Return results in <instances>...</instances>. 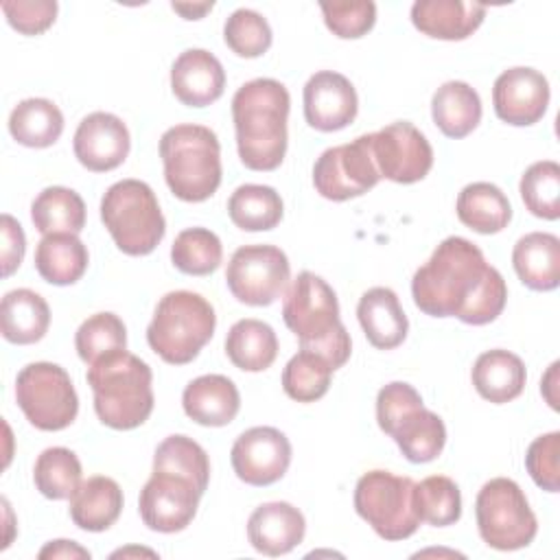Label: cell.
Here are the masks:
<instances>
[{
	"instance_id": "obj_6",
	"label": "cell",
	"mask_w": 560,
	"mask_h": 560,
	"mask_svg": "<svg viewBox=\"0 0 560 560\" xmlns=\"http://www.w3.org/2000/svg\"><path fill=\"white\" fill-rule=\"evenodd\" d=\"M217 315L212 304L195 291H168L147 326L149 348L171 365H186L212 339Z\"/></svg>"
},
{
	"instance_id": "obj_28",
	"label": "cell",
	"mask_w": 560,
	"mask_h": 560,
	"mask_svg": "<svg viewBox=\"0 0 560 560\" xmlns=\"http://www.w3.org/2000/svg\"><path fill=\"white\" fill-rule=\"evenodd\" d=\"M431 116L446 138H466L481 120V98L466 81H446L431 98Z\"/></svg>"
},
{
	"instance_id": "obj_51",
	"label": "cell",
	"mask_w": 560,
	"mask_h": 560,
	"mask_svg": "<svg viewBox=\"0 0 560 560\" xmlns=\"http://www.w3.org/2000/svg\"><path fill=\"white\" fill-rule=\"evenodd\" d=\"M173 11H177L184 20H199L203 18L214 4L212 2H201V4H190V2H173Z\"/></svg>"
},
{
	"instance_id": "obj_30",
	"label": "cell",
	"mask_w": 560,
	"mask_h": 560,
	"mask_svg": "<svg viewBox=\"0 0 560 560\" xmlns=\"http://www.w3.org/2000/svg\"><path fill=\"white\" fill-rule=\"evenodd\" d=\"M411 464L433 462L446 444V427L442 418L429 409L416 407L407 411L387 433Z\"/></svg>"
},
{
	"instance_id": "obj_15",
	"label": "cell",
	"mask_w": 560,
	"mask_h": 560,
	"mask_svg": "<svg viewBox=\"0 0 560 560\" xmlns=\"http://www.w3.org/2000/svg\"><path fill=\"white\" fill-rule=\"evenodd\" d=\"M230 462L241 481L271 486L289 470L291 442L276 427H252L234 440Z\"/></svg>"
},
{
	"instance_id": "obj_1",
	"label": "cell",
	"mask_w": 560,
	"mask_h": 560,
	"mask_svg": "<svg viewBox=\"0 0 560 560\" xmlns=\"http://www.w3.org/2000/svg\"><path fill=\"white\" fill-rule=\"evenodd\" d=\"M490 267L472 241L448 236L413 273V304L431 317H457L464 322Z\"/></svg>"
},
{
	"instance_id": "obj_40",
	"label": "cell",
	"mask_w": 560,
	"mask_h": 560,
	"mask_svg": "<svg viewBox=\"0 0 560 560\" xmlns=\"http://www.w3.org/2000/svg\"><path fill=\"white\" fill-rule=\"evenodd\" d=\"M173 265L186 276H208L223 260V245L208 228H186L171 245Z\"/></svg>"
},
{
	"instance_id": "obj_13",
	"label": "cell",
	"mask_w": 560,
	"mask_h": 560,
	"mask_svg": "<svg viewBox=\"0 0 560 560\" xmlns=\"http://www.w3.org/2000/svg\"><path fill=\"white\" fill-rule=\"evenodd\" d=\"M370 147L381 177L396 184H416L433 166V149L427 136L407 120H396L370 133Z\"/></svg>"
},
{
	"instance_id": "obj_33",
	"label": "cell",
	"mask_w": 560,
	"mask_h": 560,
	"mask_svg": "<svg viewBox=\"0 0 560 560\" xmlns=\"http://www.w3.org/2000/svg\"><path fill=\"white\" fill-rule=\"evenodd\" d=\"M31 221L44 236L79 234L85 225V203L72 188L48 186L33 199Z\"/></svg>"
},
{
	"instance_id": "obj_20",
	"label": "cell",
	"mask_w": 560,
	"mask_h": 560,
	"mask_svg": "<svg viewBox=\"0 0 560 560\" xmlns=\"http://www.w3.org/2000/svg\"><path fill=\"white\" fill-rule=\"evenodd\" d=\"M306 534L304 514L287 501L258 505L247 518V538L265 556H284L293 551Z\"/></svg>"
},
{
	"instance_id": "obj_12",
	"label": "cell",
	"mask_w": 560,
	"mask_h": 560,
	"mask_svg": "<svg viewBox=\"0 0 560 560\" xmlns=\"http://www.w3.org/2000/svg\"><path fill=\"white\" fill-rule=\"evenodd\" d=\"M381 179L376 168L370 133L352 142L326 149L313 166L315 190L330 201H346L365 195Z\"/></svg>"
},
{
	"instance_id": "obj_43",
	"label": "cell",
	"mask_w": 560,
	"mask_h": 560,
	"mask_svg": "<svg viewBox=\"0 0 560 560\" xmlns=\"http://www.w3.org/2000/svg\"><path fill=\"white\" fill-rule=\"evenodd\" d=\"M223 39L228 48L245 59L260 57L271 46V26L269 22L252 9H236L223 26Z\"/></svg>"
},
{
	"instance_id": "obj_37",
	"label": "cell",
	"mask_w": 560,
	"mask_h": 560,
	"mask_svg": "<svg viewBox=\"0 0 560 560\" xmlns=\"http://www.w3.org/2000/svg\"><path fill=\"white\" fill-rule=\"evenodd\" d=\"M153 470H166L190 479L203 494L210 481L208 453L188 435L164 438L153 455Z\"/></svg>"
},
{
	"instance_id": "obj_49",
	"label": "cell",
	"mask_w": 560,
	"mask_h": 560,
	"mask_svg": "<svg viewBox=\"0 0 560 560\" xmlns=\"http://www.w3.org/2000/svg\"><path fill=\"white\" fill-rule=\"evenodd\" d=\"M39 558H90V551L74 540H50L39 551Z\"/></svg>"
},
{
	"instance_id": "obj_41",
	"label": "cell",
	"mask_w": 560,
	"mask_h": 560,
	"mask_svg": "<svg viewBox=\"0 0 560 560\" xmlns=\"http://www.w3.org/2000/svg\"><path fill=\"white\" fill-rule=\"evenodd\" d=\"M525 208L545 221L560 217V166L553 160H540L525 168L518 184Z\"/></svg>"
},
{
	"instance_id": "obj_45",
	"label": "cell",
	"mask_w": 560,
	"mask_h": 560,
	"mask_svg": "<svg viewBox=\"0 0 560 560\" xmlns=\"http://www.w3.org/2000/svg\"><path fill=\"white\" fill-rule=\"evenodd\" d=\"M560 433L551 431L536 438L525 453V468L534 483L547 492L560 490Z\"/></svg>"
},
{
	"instance_id": "obj_9",
	"label": "cell",
	"mask_w": 560,
	"mask_h": 560,
	"mask_svg": "<svg viewBox=\"0 0 560 560\" xmlns=\"http://www.w3.org/2000/svg\"><path fill=\"white\" fill-rule=\"evenodd\" d=\"M413 486L411 477L368 470L354 486V510L383 540H405L420 525L413 508Z\"/></svg>"
},
{
	"instance_id": "obj_32",
	"label": "cell",
	"mask_w": 560,
	"mask_h": 560,
	"mask_svg": "<svg viewBox=\"0 0 560 560\" xmlns=\"http://www.w3.org/2000/svg\"><path fill=\"white\" fill-rule=\"evenodd\" d=\"M225 354L243 372H262L278 357V337L267 322L238 319L228 330Z\"/></svg>"
},
{
	"instance_id": "obj_16",
	"label": "cell",
	"mask_w": 560,
	"mask_h": 560,
	"mask_svg": "<svg viewBox=\"0 0 560 560\" xmlns=\"http://www.w3.org/2000/svg\"><path fill=\"white\" fill-rule=\"evenodd\" d=\"M494 114L514 127L538 122L549 105V81L542 72L516 66L503 70L492 85Z\"/></svg>"
},
{
	"instance_id": "obj_25",
	"label": "cell",
	"mask_w": 560,
	"mask_h": 560,
	"mask_svg": "<svg viewBox=\"0 0 560 560\" xmlns=\"http://www.w3.org/2000/svg\"><path fill=\"white\" fill-rule=\"evenodd\" d=\"M122 490L105 475H94L70 494V518L83 532L109 529L122 512Z\"/></svg>"
},
{
	"instance_id": "obj_38",
	"label": "cell",
	"mask_w": 560,
	"mask_h": 560,
	"mask_svg": "<svg viewBox=\"0 0 560 560\" xmlns=\"http://www.w3.org/2000/svg\"><path fill=\"white\" fill-rule=\"evenodd\" d=\"M33 481L46 499H70L81 483V462L77 453L66 446H50L42 451L35 459Z\"/></svg>"
},
{
	"instance_id": "obj_35",
	"label": "cell",
	"mask_w": 560,
	"mask_h": 560,
	"mask_svg": "<svg viewBox=\"0 0 560 560\" xmlns=\"http://www.w3.org/2000/svg\"><path fill=\"white\" fill-rule=\"evenodd\" d=\"M230 221L245 232L273 230L284 214V206L276 188L262 184H243L228 199Z\"/></svg>"
},
{
	"instance_id": "obj_14",
	"label": "cell",
	"mask_w": 560,
	"mask_h": 560,
	"mask_svg": "<svg viewBox=\"0 0 560 560\" xmlns=\"http://www.w3.org/2000/svg\"><path fill=\"white\" fill-rule=\"evenodd\" d=\"M199 499L201 492L190 479L166 470H153L140 490V518L153 532L175 534L192 523Z\"/></svg>"
},
{
	"instance_id": "obj_42",
	"label": "cell",
	"mask_w": 560,
	"mask_h": 560,
	"mask_svg": "<svg viewBox=\"0 0 560 560\" xmlns=\"http://www.w3.org/2000/svg\"><path fill=\"white\" fill-rule=\"evenodd\" d=\"M74 348L81 361L92 365L96 359L127 348V328L116 313H94L77 328Z\"/></svg>"
},
{
	"instance_id": "obj_48",
	"label": "cell",
	"mask_w": 560,
	"mask_h": 560,
	"mask_svg": "<svg viewBox=\"0 0 560 560\" xmlns=\"http://www.w3.org/2000/svg\"><path fill=\"white\" fill-rule=\"evenodd\" d=\"M0 230H2V276L9 278L24 258L26 238H24L22 225L11 214H2Z\"/></svg>"
},
{
	"instance_id": "obj_3",
	"label": "cell",
	"mask_w": 560,
	"mask_h": 560,
	"mask_svg": "<svg viewBox=\"0 0 560 560\" xmlns=\"http://www.w3.org/2000/svg\"><path fill=\"white\" fill-rule=\"evenodd\" d=\"M287 328L300 339V348L322 354L335 370L346 365L352 341L339 319V302L332 287L313 271H300L282 304Z\"/></svg>"
},
{
	"instance_id": "obj_21",
	"label": "cell",
	"mask_w": 560,
	"mask_h": 560,
	"mask_svg": "<svg viewBox=\"0 0 560 560\" xmlns=\"http://www.w3.org/2000/svg\"><path fill=\"white\" fill-rule=\"evenodd\" d=\"M182 407L184 413L201 427H225L241 409V394L232 378L203 374L184 387Z\"/></svg>"
},
{
	"instance_id": "obj_24",
	"label": "cell",
	"mask_w": 560,
	"mask_h": 560,
	"mask_svg": "<svg viewBox=\"0 0 560 560\" xmlns=\"http://www.w3.org/2000/svg\"><path fill=\"white\" fill-rule=\"evenodd\" d=\"M518 280L534 291H553L560 284V238L549 232H529L512 249Z\"/></svg>"
},
{
	"instance_id": "obj_39",
	"label": "cell",
	"mask_w": 560,
	"mask_h": 560,
	"mask_svg": "<svg viewBox=\"0 0 560 560\" xmlns=\"http://www.w3.org/2000/svg\"><path fill=\"white\" fill-rule=\"evenodd\" d=\"M413 508L420 523L433 527L455 525L462 516V494L457 483L444 475H431L413 486Z\"/></svg>"
},
{
	"instance_id": "obj_29",
	"label": "cell",
	"mask_w": 560,
	"mask_h": 560,
	"mask_svg": "<svg viewBox=\"0 0 560 560\" xmlns=\"http://www.w3.org/2000/svg\"><path fill=\"white\" fill-rule=\"evenodd\" d=\"M457 219L479 234H497L512 221V206L505 192L490 182H472L462 188L455 203Z\"/></svg>"
},
{
	"instance_id": "obj_18",
	"label": "cell",
	"mask_w": 560,
	"mask_h": 560,
	"mask_svg": "<svg viewBox=\"0 0 560 560\" xmlns=\"http://www.w3.org/2000/svg\"><path fill=\"white\" fill-rule=\"evenodd\" d=\"M304 118L317 131H339L359 112L357 90L348 77L335 70L315 72L304 85Z\"/></svg>"
},
{
	"instance_id": "obj_8",
	"label": "cell",
	"mask_w": 560,
	"mask_h": 560,
	"mask_svg": "<svg viewBox=\"0 0 560 560\" xmlns=\"http://www.w3.org/2000/svg\"><path fill=\"white\" fill-rule=\"evenodd\" d=\"M475 516L481 540L499 551L523 549L538 532L525 492L508 477H494L481 486L475 499Z\"/></svg>"
},
{
	"instance_id": "obj_5",
	"label": "cell",
	"mask_w": 560,
	"mask_h": 560,
	"mask_svg": "<svg viewBox=\"0 0 560 560\" xmlns=\"http://www.w3.org/2000/svg\"><path fill=\"white\" fill-rule=\"evenodd\" d=\"M164 179L171 192L188 203L210 199L221 184V144L203 125H175L160 138Z\"/></svg>"
},
{
	"instance_id": "obj_7",
	"label": "cell",
	"mask_w": 560,
	"mask_h": 560,
	"mask_svg": "<svg viewBox=\"0 0 560 560\" xmlns=\"http://www.w3.org/2000/svg\"><path fill=\"white\" fill-rule=\"evenodd\" d=\"M101 221L116 247L127 256L151 254L166 232L158 197L140 179H120L105 190Z\"/></svg>"
},
{
	"instance_id": "obj_44",
	"label": "cell",
	"mask_w": 560,
	"mask_h": 560,
	"mask_svg": "<svg viewBox=\"0 0 560 560\" xmlns=\"http://www.w3.org/2000/svg\"><path fill=\"white\" fill-rule=\"evenodd\" d=\"M324 22L332 35L341 39H357L372 31L376 22V4L372 0L361 2H322Z\"/></svg>"
},
{
	"instance_id": "obj_27",
	"label": "cell",
	"mask_w": 560,
	"mask_h": 560,
	"mask_svg": "<svg viewBox=\"0 0 560 560\" xmlns=\"http://www.w3.org/2000/svg\"><path fill=\"white\" fill-rule=\"evenodd\" d=\"M50 326V308L46 300L31 289H13L4 293L0 304L2 337L18 346L39 341Z\"/></svg>"
},
{
	"instance_id": "obj_26",
	"label": "cell",
	"mask_w": 560,
	"mask_h": 560,
	"mask_svg": "<svg viewBox=\"0 0 560 560\" xmlns=\"http://www.w3.org/2000/svg\"><path fill=\"white\" fill-rule=\"evenodd\" d=\"M470 376L477 394L494 405L518 398L527 381L525 363L521 357L503 348L481 352L472 365Z\"/></svg>"
},
{
	"instance_id": "obj_34",
	"label": "cell",
	"mask_w": 560,
	"mask_h": 560,
	"mask_svg": "<svg viewBox=\"0 0 560 560\" xmlns=\"http://www.w3.org/2000/svg\"><path fill=\"white\" fill-rule=\"evenodd\" d=\"M63 114L48 98H24L9 116V133L24 147L46 149L59 140Z\"/></svg>"
},
{
	"instance_id": "obj_11",
	"label": "cell",
	"mask_w": 560,
	"mask_h": 560,
	"mask_svg": "<svg viewBox=\"0 0 560 560\" xmlns=\"http://www.w3.org/2000/svg\"><path fill=\"white\" fill-rule=\"evenodd\" d=\"M291 265L287 254L276 245H243L225 269L230 293L247 306H269L287 289Z\"/></svg>"
},
{
	"instance_id": "obj_23",
	"label": "cell",
	"mask_w": 560,
	"mask_h": 560,
	"mask_svg": "<svg viewBox=\"0 0 560 560\" xmlns=\"http://www.w3.org/2000/svg\"><path fill=\"white\" fill-rule=\"evenodd\" d=\"M357 317L368 341L378 350L398 348L409 330V322L400 306V300L389 287L368 289L359 298Z\"/></svg>"
},
{
	"instance_id": "obj_4",
	"label": "cell",
	"mask_w": 560,
	"mask_h": 560,
	"mask_svg": "<svg viewBox=\"0 0 560 560\" xmlns=\"http://www.w3.org/2000/svg\"><path fill=\"white\" fill-rule=\"evenodd\" d=\"M88 385L94 394L98 420L116 431L144 424L153 411V372L127 350L109 352L88 368Z\"/></svg>"
},
{
	"instance_id": "obj_47",
	"label": "cell",
	"mask_w": 560,
	"mask_h": 560,
	"mask_svg": "<svg viewBox=\"0 0 560 560\" xmlns=\"http://www.w3.org/2000/svg\"><path fill=\"white\" fill-rule=\"evenodd\" d=\"M422 407V396L416 392L413 385L394 381L381 387L376 396V422L383 433H389V429L396 424L398 418H402L407 411Z\"/></svg>"
},
{
	"instance_id": "obj_31",
	"label": "cell",
	"mask_w": 560,
	"mask_h": 560,
	"mask_svg": "<svg viewBox=\"0 0 560 560\" xmlns=\"http://www.w3.org/2000/svg\"><path fill=\"white\" fill-rule=\"evenodd\" d=\"M88 247L77 234H46L35 247L37 273L57 287L74 284L88 269Z\"/></svg>"
},
{
	"instance_id": "obj_36",
	"label": "cell",
	"mask_w": 560,
	"mask_h": 560,
	"mask_svg": "<svg viewBox=\"0 0 560 560\" xmlns=\"http://www.w3.org/2000/svg\"><path fill=\"white\" fill-rule=\"evenodd\" d=\"M332 372L335 368L322 354L300 348L282 370V389L291 400L315 402L328 392Z\"/></svg>"
},
{
	"instance_id": "obj_10",
	"label": "cell",
	"mask_w": 560,
	"mask_h": 560,
	"mask_svg": "<svg viewBox=\"0 0 560 560\" xmlns=\"http://www.w3.org/2000/svg\"><path fill=\"white\" fill-rule=\"evenodd\" d=\"M15 400L26 420L39 431H61L79 413V396L70 374L48 361L28 363L18 372Z\"/></svg>"
},
{
	"instance_id": "obj_17",
	"label": "cell",
	"mask_w": 560,
	"mask_h": 560,
	"mask_svg": "<svg viewBox=\"0 0 560 560\" xmlns=\"http://www.w3.org/2000/svg\"><path fill=\"white\" fill-rule=\"evenodd\" d=\"M74 158L81 166L92 173H107L118 168L131 149V138L127 125L109 112L88 114L72 140Z\"/></svg>"
},
{
	"instance_id": "obj_50",
	"label": "cell",
	"mask_w": 560,
	"mask_h": 560,
	"mask_svg": "<svg viewBox=\"0 0 560 560\" xmlns=\"http://www.w3.org/2000/svg\"><path fill=\"white\" fill-rule=\"evenodd\" d=\"M558 368H560V363H558V361H553V363L549 365L547 374H545V376H542V381H540V394L545 396V400L549 402V407H551V409H558V394H556V385H558Z\"/></svg>"
},
{
	"instance_id": "obj_22",
	"label": "cell",
	"mask_w": 560,
	"mask_h": 560,
	"mask_svg": "<svg viewBox=\"0 0 560 560\" xmlns=\"http://www.w3.org/2000/svg\"><path fill=\"white\" fill-rule=\"evenodd\" d=\"M486 7L466 0H418L411 7L413 26L427 37L459 42L470 37L483 22Z\"/></svg>"
},
{
	"instance_id": "obj_2",
	"label": "cell",
	"mask_w": 560,
	"mask_h": 560,
	"mask_svg": "<svg viewBox=\"0 0 560 560\" xmlns=\"http://www.w3.org/2000/svg\"><path fill=\"white\" fill-rule=\"evenodd\" d=\"M291 96L276 79H252L232 96L236 149L245 168L276 171L287 153Z\"/></svg>"
},
{
	"instance_id": "obj_46",
	"label": "cell",
	"mask_w": 560,
	"mask_h": 560,
	"mask_svg": "<svg viewBox=\"0 0 560 560\" xmlns=\"http://www.w3.org/2000/svg\"><path fill=\"white\" fill-rule=\"evenodd\" d=\"M7 22L22 35H39L52 26L57 18L55 0H4Z\"/></svg>"
},
{
	"instance_id": "obj_19",
	"label": "cell",
	"mask_w": 560,
	"mask_h": 560,
	"mask_svg": "<svg viewBox=\"0 0 560 560\" xmlns=\"http://www.w3.org/2000/svg\"><path fill=\"white\" fill-rule=\"evenodd\" d=\"M223 88L225 70L210 50L188 48L171 66V90L188 107H206L219 101Z\"/></svg>"
}]
</instances>
